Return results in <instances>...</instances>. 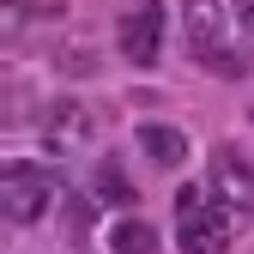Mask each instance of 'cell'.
<instances>
[{
	"label": "cell",
	"instance_id": "4",
	"mask_svg": "<svg viewBox=\"0 0 254 254\" xmlns=\"http://www.w3.org/2000/svg\"><path fill=\"white\" fill-rule=\"evenodd\" d=\"M115 43H121V55L133 61V67H157V55H164V6H157V0H139L133 12H121Z\"/></svg>",
	"mask_w": 254,
	"mask_h": 254
},
{
	"label": "cell",
	"instance_id": "12",
	"mask_svg": "<svg viewBox=\"0 0 254 254\" xmlns=\"http://www.w3.org/2000/svg\"><path fill=\"white\" fill-rule=\"evenodd\" d=\"M242 12H248V18H254V0H242Z\"/></svg>",
	"mask_w": 254,
	"mask_h": 254
},
{
	"label": "cell",
	"instance_id": "6",
	"mask_svg": "<svg viewBox=\"0 0 254 254\" xmlns=\"http://www.w3.org/2000/svg\"><path fill=\"white\" fill-rule=\"evenodd\" d=\"M43 139H49L55 151L85 145V139H91V109H85V103H73V97L49 103V115H43Z\"/></svg>",
	"mask_w": 254,
	"mask_h": 254
},
{
	"label": "cell",
	"instance_id": "9",
	"mask_svg": "<svg viewBox=\"0 0 254 254\" xmlns=\"http://www.w3.org/2000/svg\"><path fill=\"white\" fill-rule=\"evenodd\" d=\"M97 200H109V206H133V182H127V170L115 164H97Z\"/></svg>",
	"mask_w": 254,
	"mask_h": 254
},
{
	"label": "cell",
	"instance_id": "11",
	"mask_svg": "<svg viewBox=\"0 0 254 254\" xmlns=\"http://www.w3.org/2000/svg\"><path fill=\"white\" fill-rule=\"evenodd\" d=\"M61 218H67V236L85 242V230H91V200H67V206H61Z\"/></svg>",
	"mask_w": 254,
	"mask_h": 254
},
{
	"label": "cell",
	"instance_id": "3",
	"mask_svg": "<svg viewBox=\"0 0 254 254\" xmlns=\"http://www.w3.org/2000/svg\"><path fill=\"white\" fill-rule=\"evenodd\" d=\"M49 206V176L37 164H6V176H0V212H6V224H37Z\"/></svg>",
	"mask_w": 254,
	"mask_h": 254
},
{
	"label": "cell",
	"instance_id": "7",
	"mask_svg": "<svg viewBox=\"0 0 254 254\" xmlns=\"http://www.w3.org/2000/svg\"><path fill=\"white\" fill-rule=\"evenodd\" d=\"M139 145H145V157H151V164H164V170L188 157L182 127H170V121H139Z\"/></svg>",
	"mask_w": 254,
	"mask_h": 254
},
{
	"label": "cell",
	"instance_id": "5",
	"mask_svg": "<svg viewBox=\"0 0 254 254\" xmlns=\"http://www.w3.org/2000/svg\"><path fill=\"white\" fill-rule=\"evenodd\" d=\"M212 194L218 200H230V206H254V170H248V157L236 145H218L212 151Z\"/></svg>",
	"mask_w": 254,
	"mask_h": 254
},
{
	"label": "cell",
	"instance_id": "8",
	"mask_svg": "<svg viewBox=\"0 0 254 254\" xmlns=\"http://www.w3.org/2000/svg\"><path fill=\"white\" fill-rule=\"evenodd\" d=\"M109 254H157V230L145 218H127V224L109 230Z\"/></svg>",
	"mask_w": 254,
	"mask_h": 254
},
{
	"label": "cell",
	"instance_id": "10",
	"mask_svg": "<svg viewBox=\"0 0 254 254\" xmlns=\"http://www.w3.org/2000/svg\"><path fill=\"white\" fill-rule=\"evenodd\" d=\"M67 0H6V30H18V18H61Z\"/></svg>",
	"mask_w": 254,
	"mask_h": 254
},
{
	"label": "cell",
	"instance_id": "1",
	"mask_svg": "<svg viewBox=\"0 0 254 254\" xmlns=\"http://www.w3.org/2000/svg\"><path fill=\"white\" fill-rule=\"evenodd\" d=\"M182 37H188V49H194L200 67L224 73V79L242 73L236 30H230V6H224V0H188V6H182Z\"/></svg>",
	"mask_w": 254,
	"mask_h": 254
},
{
	"label": "cell",
	"instance_id": "2",
	"mask_svg": "<svg viewBox=\"0 0 254 254\" xmlns=\"http://www.w3.org/2000/svg\"><path fill=\"white\" fill-rule=\"evenodd\" d=\"M236 230H242V206L218 200V194L200 200L194 188H182V224H176L182 254H224L236 242Z\"/></svg>",
	"mask_w": 254,
	"mask_h": 254
}]
</instances>
